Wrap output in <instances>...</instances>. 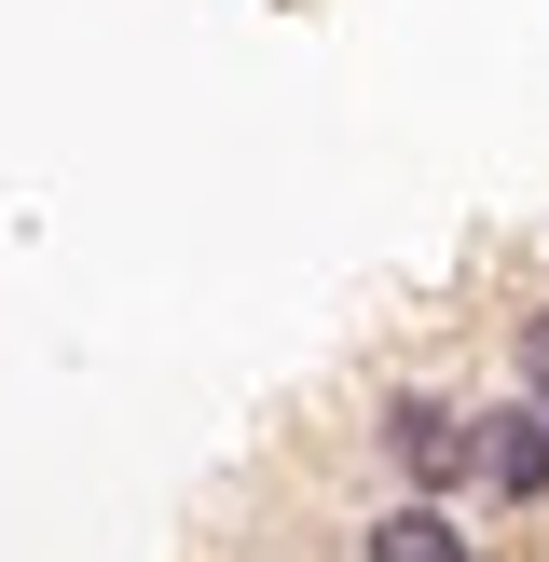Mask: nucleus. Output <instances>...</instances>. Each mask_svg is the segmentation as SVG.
Segmentation results:
<instances>
[{
    "mask_svg": "<svg viewBox=\"0 0 549 562\" xmlns=\"http://www.w3.org/2000/svg\"><path fill=\"white\" fill-rule=\"evenodd\" d=\"M371 439H384V467H399V494H467V481H481V412L426 398V384H399Z\"/></svg>",
    "mask_w": 549,
    "mask_h": 562,
    "instance_id": "obj_1",
    "label": "nucleus"
},
{
    "mask_svg": "<svg viewBox=\"0 0 549 562\" xmlns=\"http://www.w3.org/2000/svg\"><path fill=\"white\" fill-rule=\"evenodd\" d=\"M481 494L494 508H549V412L522 398V384L481 412Z\"/></svg>",
    "mask_w": 549,
    "mask_h": 562,
    "instance_id": "obj_2",
    "label": "nucleus"
},
{
    "mask_svg": "<svg viewBox=\"0 0 549 562\" xmlns=\"http://www.w3.org/2000/svg\"><path fill=\"white\" fill-rule=\"evenodd\" d=\"M357 562H481V536L453 521V494H399L357 521Z\"/></svg>",
    "mask_w": 549,
    "mask_h": 562,
    "instance_id": "obj_3",
    "label": "nucleus"
},
{
    "mask_svg": "<svg viewBox=\"0 0 549 562\" xmlns=\"http://www.w3.org/2000/svg\"><path fill=\"white\" fill-rule=\"evenodd\" d=\"M508 384L549 412V302H536V316H508Z\"/></svg>",
    "mask_w": 549,
    "mask_h": 562,
    "instance_id": "obj_4",
    "label": "nucleus"
}]
</instances>
